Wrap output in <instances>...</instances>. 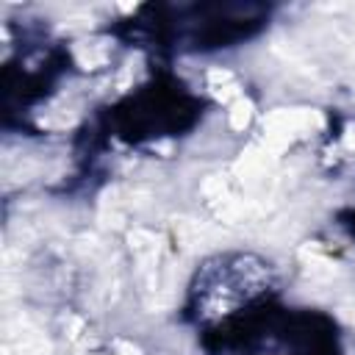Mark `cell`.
Returning <instances> with one entry per match:
<instances>
[{
    "label": "cell",
    "mask_w": 355,
    "mask_h": 355,
    "mask_svg": "<svg viewBox=\"0 0 355 355\" xmlns=\"http://www.w3.org/2000/svg\"><path fill=\"white\" fill-rule=\"evenodd\" d=\"M208 89L222 100V103H233L239 100V83L233 80V75L227 69H211L208 72Z\"/></svg>",
    "instance_id": "1"
},
{
    "label": "cell",
    "mask_w": 355,
    "mask_h": 355,
    "mask_svg": "<svg viewBox=\"0 0 355 355\" xmlns=\"http://www.w3.org/2000/svg\"><path fill=\"white\" fill-rule=\"evenodd\" d=\"M250 119H252V103H250L247 97L233 100V103H230V111H227L230 128H233V130H244V128L250 125Z\"/></svg>",
    "instance_id": "2"
}]
</instances>
